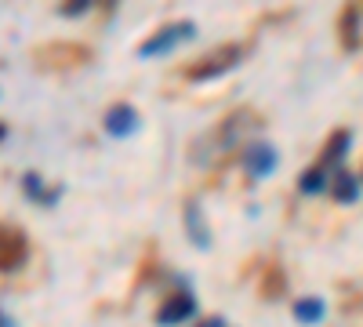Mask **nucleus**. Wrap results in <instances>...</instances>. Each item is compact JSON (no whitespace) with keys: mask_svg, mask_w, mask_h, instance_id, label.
<instances>
[{"mask_svg":"<svg viewBox=\"0 0 363 327\" xmlns=\"http://www.w3.org/2000/svg\"><path fill=\"white\" fill-rule=\"evenodd\" d=\"M196 327H229V323H225L222 316H207V320H200Z\"/></svg>","mask_w":363,"mask_h":327,"instance_id":"4468645a","label":"nucleus"},{"mask_svg":"<svg viewBox=\"0 0 363 327\" xmlns=\"http://www.w3.org/2000/svg\"><path fill=\"white\" fill-rule=\"evenodd\" d=\"M0 327H15V320H11L8 313H0Z\"/></svg>","mask_w":363,"mask_h":327,"instance_id":"dca6fc26","label":"nucleus"},{"mask_svg":"<svg viewBox=\"0 0 363 327\" xmlns=\"http://www.w3.org/2000/svg\"><path fill=\"white\" fill-rule=\"evenodd\" d=\"M196 316V299L189 291H174V294H167V299L160 302V309H157V323L160 327H178V323H189Z\"/></svg>","mask_w":363,"mask_h":327,"instance_id":"7ed1b4c3","label":"nucleus"},{"mask_svg":"<svg viewBox=\"0 0 363 327\" xmlns=\"http://www.w3.org/2000/svg\"><path fill=\"white\" fill-rule=\"evenodd\" d=\"M349 150H352V131L349 128H342V131H335L327 138V145H323V157H320V167H335L338 171V164L349 157Z\"/></svg>","mask_w":363,"mask_h":327,"instance_id":"0eeeda50","label":"nucleus"},{"mask_svg":"<svg viewBox=\"0 0 363 327\" xmlns=\"http://www.w3.org/2000/svg\"><path fill=\"white\" fill-rule=\"evenodd\" d=\"M22 186H26V196H29V200H37V204H44V207H51V204H55L58 196H62V186L48 189V186H44V178H40L37 171L22 174Z\"/></svg>","mask_w":363,"mask_h":327,"instance_id":"1a4fd4ad","label":"nucleus"},{"mask_svg":"<svg viewBox=\"0 0 363 327\" xmlns=\"http://www.w3.org/2000/svg\"><path fill=\"white\" fill-rule=\"evenodd\" d=\"M26 258V236L18 229L0 226V270H15Z\"/></svg>","mask_w":363,"mask_h":327,"instance_id":"423d86ee","label":"nucleus"},{"mask_svg":"<svg viewBox=\"0 0 363 327\" xmlns=\"http://www.w3.org/2000/svg\"><path fill=\"white\" fill-rule=\"evenodd\" d=\"M240 58H244V44H222L218 51L203 55L196 66H189L186 77H189V80H200V84H203V80H215V77L236 70V66H240Z\"/></svg>","mask_w":363,"mask_h":327,"instance_id":"f03ea898","label":"nucleus"},{"mask_svg":"<svg viewBox=\"0 0 363 327\" xmlns=\"http://www.w3.org/2000/svg\"><path fill=\"white\" fill-rule=\"evenodd\" d=\"M193 33H196V26H193L189 18H182V22H171V26L157 29L153 37H145V40L138 44V55H142V58H157V55H171L174 48H182V44H186V40H193Z\"/></svg>","mask_w":363,"mask_h":327,"instance_id":"f257e3e1","label":"nucleus"},{"mask_svg":"<svg viewBox=\"0 0 363 327\" xmlns=\"http://www.w3.org/2000/svg\"><path fill=\"white\" fill-rule=\"evenodd\" d=\"M323 313H327V302L316 299V294H306V299L294 302V320H298V323H320Z\"/></svg>","mask_w":363,"mask_h":327,"instance_id":"f8f14e48","label":"nucleus"},{"mask_svg":"<svg viewBox=\"0 0 363 327\" xmlns=\"http://www.w3.org/2000/svg\"><path fill=\"white\" fill-rule=\"evenodd\" d=\"M244 167H247V174L251 178H269L272 171H277V150H272L269 142H255V145H247L244 150Z\"/></svg>","mask_w":363,"mask_h":327,"instance_id":"39448f33","label":"nucleus"},{"mask_svg":"<svg viewBox=\"0 0 363 327\" xmlns=\"http://www.w3.org/2000/svg\"><path fill=\"white\" fill-rule=\"evenodd\" d=\"M330 193H335L338 204H352V200L359 196V178L338 167L335 174H330Z\"/></svg>","mask_w":363,"mask_h":327,"instance_id":"9d476101","label":"nucleus"},{"mask_svg":"<svg viewBox=\"0 0 363 327\" xmlns=\"http://www.w3.org/2000/svg\"><path fill=\"white\" fill-rule=\"evenodd\" d=\"M298 189L301 193H309V196H316V193H323V189H330V171L327 167H309V171H301L298 174Z\"/></svg>","mask_w":363,"mask_h":327,"instance_id":"9b49d317","label":"nucleus"},{"mask_svg":"<svg viewBox=\"0 0 363 327\" xmlns=\"http://www.w3.org/2000/svg\"><path fill=\"white\" fill-rule=\"evenodd\" d=\"M37 58H44L48 66H51V58H62V66H77L80 58H87V51L84 48H69V44H55V48L37 51Z\"/></svg>","mask_w":363,"mask_h":327,"instance_id":"ddd939ff","label":"nucleus"},{"mask_svg":"<svg viewBox=\"0 0 363 327\" xmlns=\"http://www.w3.org/2000/svg\"><path fill=\"white\" fill-rule=\"evenodd\" d=\"M84 11H87L84 0H80V4H66V8H62V15H84Z\"/></svg>","mask_w":363,"mask_h":327,"instance_id":"2eb2a0df","label":"nucleus"},{"mask_svg":"<svg viewBox=\"0 0 363 327\" xmlns=\"http://www.w3.org/2000/svg\"><path fill=\"white\" fill-rule=\"evenodd\" d=\"M186 233H189V240L200 248V251H207L211 248V226H207V218H203V207L200 204H186Z\"/></svg>","mask_w":363,"mask_h":327,"instance_id":"6e6552de","label":"nucleus"},{"mask_svg":"<svg viewBox=\"0 0 363 327\" xmlns=\"http://www.w3.org/2000/svg\"><path fill=\"white\" fill-rule=\"evenodd\" d=\"M102 128H106L113 138H128V135H135V131H138V113H135V106H128V102L109 106L106 116H102Z\"/></svg>","mask_w":363,"mask_h":327,"instance_id":"20e7f679","label":"nucleus"}]
</instances>
